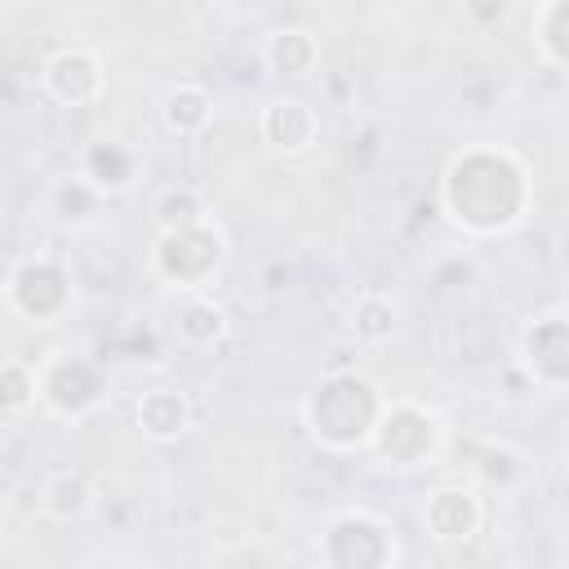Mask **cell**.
<instances>
[{
    "label": "cell",
    "mask_w": 569,
    "mask_h": 569,
    "mask_svg": "<svg viewBox=\"0 0 569 569\" xmlns=\"http://www.w3.org/2000/svg\"><path fill=\"white\" fill-rule=\"evenodd\" d=\"M440 204L467 236L511 231L529 209V173L511 151H462L440 178Z\"/></svg>",
    "instance_id": "cell-1"
},
{
    "label": "cell",
    "mask_w": 569,
    "mask_h": 569,
    "mask_svg": "<svg viewBox=\"0 0 569 569\" xmlns=\"http://www.w3.org/2000/svg\"><path fill=\"white\" fill-rule=\"evenodd\" d=\"M382 413H387V396L378 391V382H369L356 369L325 373L311 387V396L302 400L307 431L333 453H351V449L373 445V431H378Z\"/></svg>",
    "instance_id": "cell-2"
},
{
    "label": "cell",
    "mask_w": 569,
    "mask_h": 569,
    "mask_svg": "<svg viewBox=\"0 0 569 569\" xmlns=\"http://www.w3.org/2000/svg\"><path fill=\"white\" fill-rule=\"evenodd\" d=\"M222 262H227V236L218 231V222L173 231V236H156V249H151V271L169 289H178L182 298L187 293H209Z\"/></svg>",
    "instance_id": "cell-3"
},
{
    "label": "cell",
    "mask_w": 569,
    "mask_h": 569,
    "mask_svg": "<svg viewBox=\"0 0 569 569\" xmlns=\"http://www.w3.org/2000/svg\"><path fill=\"white\" fill-rule=\"evenodd\" d=\"M369 449L391 467H431L445 449V422L418 400H387Z\"/></svg>",
    "instance_id": "cell-4"
},
{
    "label": "cell",
    "mask_w": 569,
    "mask_h": 569,
    "mask_svg": "<svg viewBox=\"0 0 569 569\" xmlns=\"http://www.w3.org/2000/svg\"><path fill=\"white\" fill-rule=\"evenodd\" d=\"M396 538L369 511H342L320 538V569H391Z\"/></svg>",
    "instance_id": "cell-5"
},
{
    "label": "cell",
    "mask_w": 569,
    "mask_h": 569,
    "mask_svg": "<svg viewBox=\"0 0 569 569\" xmlns=\"http://www.w3.org/2000/svg\"><path fill=\"white\" fill-rule=\"evenodd\" d=\"M40 84L49 98H58L62 107H93L107 89V76H102V58L89 49V44H67L58 53L44 58L40 67Z\"/></svg>",
    "instance_id": "cell-6"
},
{
    "label": "cell",
    "mask_w": 569,
    "mask_h": 569,
    "mask_svg": "<svg viewBox=\"0 0 569 569\" xmlns=\"http://www.w3.org/2000/svg\"><path fill=\"white\" fill-rule=\"evenodd\" d=\"M525 373L533 387H565L569 382V311L538 316L525 333Z\"/></svg>",
    "instance_id": "cell-7"
},
{
    "label": "cell",
    "mask_w": 569,
    "mask_h": 569,
    "mask_svg": "<svg viewBox=\"0 0 569 569\" xmlns=\"http://www.w3.org/2000/svg\"><path fill=\"white\" fill-rule=\"evenodd\" d=\"M258 133L271 151L298 156L320 138V111L298 93H276L258 116Z\"/></svg>",
    "instance_id": "cell-8"
},
{
    "label": "cell",
    "mask_w": 569,
    "mask_h": 569,
    "mask_svg": "<svg viewBox=\"0 0 569 569\" xmlns=\"http://www.w3.org/2000/svg\"><path fill=\"white\" fill-rule=\"evenodd\" d=\"M422 520L436 542H471L485 525V502L467 485H440L422 502Z\"/></svg>",
    "instance_id": "cell-9"
},
{
    "label": "cell",
    "mask_w": 569,
    "mask_h": 569,
    "mask_svg": "<svg viewBox=\"0 0 569 569\" xmlns=\"http://www.w3.org/2000/svg\"><path fill=\"white\" fill-rule=\"evenodd\" d=\"M262 67L271 76H289L302 80L320 67V40L307 27H271L262 36Z\"/></svg>",
    "instance_id": "cell-10"
},
{
    "label": "cell",
    "mask_w": 569,
    "mask_h": 569,
    "mask_svg": "<svg viewBox=\"0 0 569 569\" xmlns=\"http://www.w3.org/2000/svg\"><path fill=\"white\" fill-rule=\"evenodd\" d=\"M133 418H138V431H142L147 440L169 445V440H178V436L191 427V400H187V391H178V387H147V391L138 396Z\"/></svg>",
    "instance_id": "cell-11"
},
{
    "label": "cell",
    "mask_w": 569,
    "mask_h": 569,
    "mask_svg": "<svg viewBox=\"0 0 569 569\" xmlns=\"http://www.w3.org/2000/svg\"><path fill=\"white\" fill-rule=\"evenodd\" d=\"M160 120H164V129H169L173 138H200V133L209 129V120H213V98H209V89H204V84H191V80L173 84V89L160 98Z\"/></svg>",
    "instance_id": "cell-12"
},
{
    "label": "cell",
    "mask_w": 569,
    "mask_h": 569,
    "mask_svg": "<svg viewBox=\"0 0 569 569\" xmlns=\"http://www.w3.org/2000/svg\"><path fill=\"white\" fill-rule=\"evenodd\" d=\"M151 222L160 236H173V231H191V227H204L213 222L209 218V204L196 187L178 182V187H164L156 200H151Z\"/></svg>",
    "instance_id": "cell-13"
},
{
    "label": "cell",
    "mask_w": 569,
    "mask_h": 569,
    "mask_svg": "<svg viewBox=\"0 0 569 569\" xmlns=\"http://www.w3.org/2000/svg\"><path fill=\"white\" fill-rule=\"evenodd\" d=\"M178 338L187 347H218L227 338V311L222 302H213V293H187L182 307H178Z\"/></svg>",
    "instance_id": "cell-14"
},
{
    "label": "cell",
    "mask_w": 569,
    "mask_h": 569,
    "mask_svg": "<svg viewBox=\"0 0 569 569\" xmlns=\"http://www.w3.org/2000/svg\"><path fill=\"white\" fill-rule=\"evenodd\" d=\"M347 333L356 347H382L391 342L396 333V302L387 293H360L356 307H351V320H347Z\"/></svg>",
    "instance_id": "cell-15"
},
{
    "label": "cell",
    "mask_w": 569,
    "mask_h": 569,
    "mask_svg": "<svg viewBox=\"0 0 569 569\" xmlns=\"http://www.w3.org/2000/svg\"><path fill=\"white\" fill-rule=\"evenodd\" d=\"M93 502V485L84 471H53L49 485L40 489V511L53 516V520H80Z\"/></svg>",
    "instance_id": "cell-16"
},
{
    "label": "cell",
    "mask_w": 569,
    "mask_h": 569,
    "mask_svg": "<svg viewBox=\"0 0 569 569\" xmlns=\"http://www.w3.org/2000/svg\"><path fill=\"white\" fill-rule=\"evenodd\" d=\"M133 156L124 151V147H116V142H98V147H89L84 151V178L102 191V196H116V191H124L129 182H133Z\"/></svg>",
    "instance_id": "cell-17"
},
{
    "label": "cell",
    "mask_w": 569,
    "mask_h": 569,
    "mask_svg": "<svg viewBox=\"0 0 569 569\" xmlns=\"http://www.w3.org/2000/svg\"><path fill=\"white\" fill-rule=\"evenodd\" d=\"M98 204H102V191H98L84 173L62 178V182L49 191V209H53V218H58L62 227H84V222H93Z\"/></svg>",
    "instance_id": "cell-18"
},
{
    "label": "cell",
    "mask_w": 569,
    "mask_h": 569,
    "mask_svg": "<svg viewBox=\"0 0 569 569\" xmlns=\"http://www.w3.org/2000/svg\"><path fill=\"white\" fill-rule=\"evenodd\" d=\"M36 400H40V365H27V360L9 356L4 369H0V413L13 422V418H22Z\"/></svg>",
    "instance_id": "cell-19"
},
{
    "label": "cell",
    "mask_w": 569,
    "mask_h": 569,
    "mask_svg": "<svg viewBox=\"0 0 569 569\" xmlns=\"http://www.w3.org/2000/svg\"><path fill=\"white\" fill-rule=\"evenodd\" d=\"M480 476H485L489 485L507 489V485L520 476V453H516L511 445H485V453H480Z\"/></svg>",
    "instance_id": "cell-20"
},
{
    "label": "cell",
    "mask_w": 569,
    "mask_h": 569,
    "mask_svg": "<svg viewBox=\"0 0 569 569\" xmlns=\"http://www.w3.org/2000/svg\"><path fill=\"white\" fill-rule=\"evenodd\" d=\"M565 476H569V453H565Z\"/></svg>",
    "instance_id": "cell-21"
}]
</instances>
